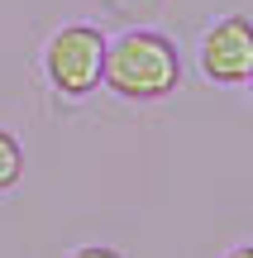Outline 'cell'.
I'll use <instances>...</instances> for the list:
<instances>
[{
    "mask_svg": "<svg viewBox=\"0 0 253 258\" xmlns=\"http://www.w3.org/2000/svg\"><path fill=\"white\" fill-rule=\"evenodd\" d=\"M105 34L96 24H62L43 43V77L62 101H86L101 91Z\"/></svg>",
    "mask_w": 253,
    "mask_h": 258,
    "instance_id": "cell-2",
    "label": "cell"
},
{
    "mask_svg": "<svg viewBox=\"0 0 253 258\" xmlns=\"http://www.w3.org/2000/svg\"><path fill=\"white\" fill-rule=\"evenodd\" d=\"M19 182H24V144L10 129H0V196L15 191Z\"/></svg>",
    "mask_w": 253,
    "mask_h": 258,
    "instance_id": "cell-4",
    "label": "cell"
},
{
    "mask_svg": "<svg viewBox=\"0 0 253 258\" xmlns=\"http://www.w3.org/2000/svg\"><path fill=\"white\" fill-rule=\"evenodd\" d=\"M196 67L215 86H248L253 77V29L248 15H225L201 34L196 43Z\"/></svg>",
    "mask_w": 253,
    "mask_h": 258,
    "instance_id": "cell-3",
    "label": "cell"
},
{
    "mask_svg": "<svg viewBox=\"0 0 253 258\" xmlns=\"http://www.w3.org/2000/svg\"><path fill=\"white\" fill-rule=\"evenodd\" d=\"M225 258H253V244H234V249H229Z\"/></svg>",
    "mask_w": 253,
    "mask_h": 258,
    "instance_id": "cell-6",
    "label": "cell"
},
{
    "mask_svg": "<svg viewBox=\"0 0 253 258\" xmlns=\"http://www.w3.org/2000/svg\"><path fill=\"white\" fill-rule=\"evenodd\" d=\"M101 86L129 105H153L167 101L182 86V53L177 38L162 29H124L120 38H105V62H101Z\"/></svg>",
    "mask_w": 253,
    "mask_h": 258,
    "instance_id": "cell-1",
    "label": "cell"
},
{
    "mask_svg": "<svg viewBox=\"0 0 253 258\" xmlns=\"http://www.w3.org/2000/svg\"><path fill=\"white\" fill-rule=\"evenodd\" d=\"M67 258H124V253L115 249V244H76Z\"/></svg>",
    "mask_w": 253,
    "mask_h": 258,
    "instance_id": "cell-5",
    "label": "cell"
}]
</instances>
